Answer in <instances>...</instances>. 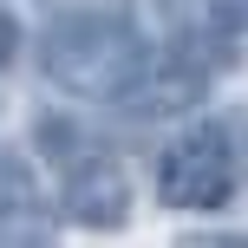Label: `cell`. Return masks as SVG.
<instances>
[{"label":"cell","instance_id":"obj_8","mask_svg":"<svg viewBox=\"0 0 248 248\" xmlns=\"http://www.w3.org/2000/svg\"><path fill=\"white\" fill-rule=\"evenodd\" d=\"M202 13L216 20V33H248V0H202Z\"/></svg>","mask_w":248,"mask_h":248},{"label":"cell","instance_id":"obj_7","mask_svg":"<svg viewBox=\"0 0 248 248\" xmlns=\"http://www.w3.org/2000/svg\"><path fill=\"white\" fill-rule=\"evenodd\" d=\"M150 7V20L157 26H170V33H189V20L202 13V0H144Z\"/></svg>","mask_w":248,"mask_h":248},{"label":"cell","instance_id":"obj_4","mask_svg":"<svg viewBox=\"0 0 248 248\" xmlns=\"http://www.w3.org/2000/svg\"><path fill=\"white\" fill-rule=\"evenodd\" d=\"M216 65H222V59H196V52H183V39H170V52H157L150 72L137 78L118 105L131 118H150V124H157V118H183V111H196V105L209 98Z\"/></svg>","mask_w":248,"mask_h":248},{"label":"cell","instance_id":"obj_5","mask_svg":"<svg viewBox=\"0 0 248 248\" xmlns=\"http://www.w3.org/2000/svg\"><path fill=\"white\" fill-rule=\"evenodd\" d=\"M46 235V196L33 183V163L0 150V242H39Z\"/></svg>","mask_w":248,"mask_h":248},{"label":"cell","instance_id":"obj_9","mask_svg":"<svg viewBox=\"0 0 248 248\" xmlns=\"http://www.w3.org/2000/svg\"><path fill=\"white\" fill-rule=\"evenodd\" d=\"M20 39H26V33H20V20H13V13L0 7V72H7V65L20 59Z\"/></svg>","mask_w":248,"mask_h":248},{"label":"cell","instance_id":"obj_6","mask_svg":"<svg viewBox=\"0 0 248 248\" xmlns=\"http://www.w3.org/2000/svg\"><path fill=\"white\" fill-rule=\"evenodd\" d=\"M33 137H39V150H46V157L52 163H78V157H85V137H78V124H65L59 111H39V124H33Z\"/></svg>","mask_w":248,"mask_h":248},{"label":"cell","instance_id":"obj_3","mask_svg":"<svg viewBox=\"0 0 248 248\" xmlns=\"http://www.w3.org/2000/svg\"><path fill=\"white\" fill-rule=\"evenodd\" d=\"M59 209L72 216L78 229H98V235H118L137 209V189L131 170L111 157V150H85L78 163H65V183H59Z\"/></svg>","mask_w":248,"mask_h":248},{"label":"cell","instance_id":"obj_2","mask_svg":"<svg viewBox=\"0 0 248 248\" xmlns=\"http://www.w3.org/2000/svg\"><path fill=\"white\" fill-rule=\"evenodd\" d=\"M242 189V150L229 137V124H189L183 137L157 150V202L183 216L229 209V196Z\"/></svg>","mask_w":248,"mask_h":248},{"label":"cell","instance_id":"obj_1","mask_svg":"<svg viewBox=\"0 0 248 248\" xmlns=\"http://www.w3.org/2000/svg\"><path fill=\"white\" fill-rule=\"evenodd\" d=\"M150 39L131 13L118 7H78V13H59L39 39V65L46 78L65 92V98H98V105H118L137 78L150 72Z\"/></svg>","mask_w":248,"mask_h":248}]
</instances>
